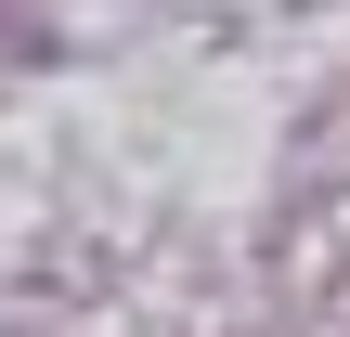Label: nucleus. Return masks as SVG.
Returning <instances> with one entry per match:
<instances>
[{
	"label": "nucleus",
	"mask_w": 350,
	"mask_h": 337,
	"mask_svg": "<svg viewBox=\"0 0 350 337\" xmlns=\"http://www.w3.org/2000/svg\"><path fill=\"white\" fill-rule=\"evenodd\" d=\"M0 13H13V0H0Z\"/></svg>",
	"instance_id": "1"
}]
</instances>
